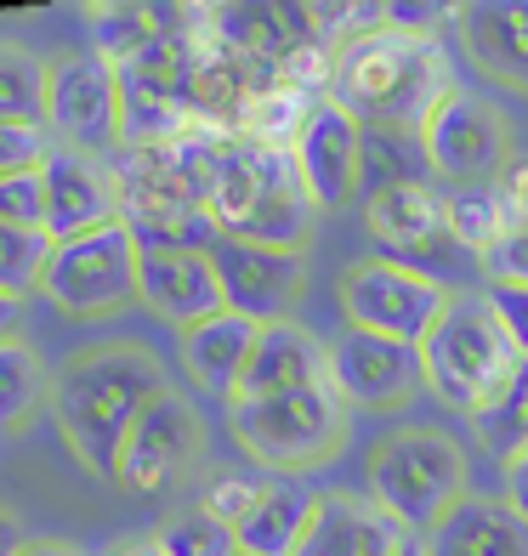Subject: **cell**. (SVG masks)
I'll list each match as a JSON object with an SVG mask.
<instances>
[{"label":"cell","instance_id":"1","mask_svg":"<svg viewBox=\"0 0 528 556\" xmlns=\"http://www.w3.org/2000/svg\"><path fill=\"white\" fill-rule=\"evenodd\" d=\"M165 392V375L154 364V352L142 346H97L80 364L63 369V381L52 387V415L63 443L86 460L97 477H120V454L142 409Z\"/></svg>","mask_w":528,"mask_h":556},{"label":"cell","instance_id":"2","mask_svg":"<svg viewBox=\"0 0 528 556\" xmlns=\"http://www.w3.org/2000/svg\"><path fill=\"white\" fill-rule=\"evenodd\" d=\"M455 91L449 68L438 58L432 40L410 35H364L359 46H347V58L336 63V109H347L359 125H381V131H410L420 137L426 119L438 114V103Z\"/></svg>","mask_w":528,"mask_h":556},{"label":"cell","instance_id":"3","mask_svg":"<svg viewBox=\"0 0 528 556\" xmlns=\"http://www.w3.org/2000/svg\"><path fill=\"white\" fill-rule=\"evenodd\" d=\"M426 358V387H432L449 409H489V403L512 387V375L523 369V352L506 336L500 313L489 307V295H455L432 324V336L420 341Z\"/></svg>","mask_w":528,"mask_h":556},{"label":"cell","instance_id":"4","mask_svg":"<svg viewBox=\"0 0 528 556\" xmlns=\"http://www.w3.org/2000/svg\"><path fill=\"white\" fill-rule=\"evenodd\" d=\"M369 500L404 528V534H432V528L466 500V454L438 426H398L369 454Z\"/></svg>","mask_w":528,"mask_h":556},{"label":"cell","instance_id":"5","mask_svg":"<svg viewBox=\"0 0 528 556\" xmlns=\"http://www.w3.org/2000/svg\"><path fill=\"white\" fill-rule=\"evenodd\" d=\"M341 387H313V392H279V397H228V426L244 443L250 460L273 471H301L330 460L347 438V409Z\"/></svg>","mask_w":528,"mask_h":556},{"label":"cell","instance_id":"6","mask_svg":"<svg viewBox=\"0 0 528 556\" xmlns=\"http://www.w3.org/2000/svg\"><path fill=\"white\" fill-rule=\"evenodd\" d=\"M449 285L420 267H404L392 256H369L341 278V307L352 330H369V336H392V341H410L420 346L432 336V324L449 307Z\"/></svg>","mask_w":528,"mask_h":556},{"label":"cell","instance_id":"7","mask_svg":"<svg viewBox=\"0 0 528 556\" xmlns=\"http://www.w3.org/2000/svg\"><path fill=\"white\" fill-rule=\"evenodd\" d=\"M46 131L58 148L109 160L125 142V80L109 58L80 52L52 63V86H46Z\"/></svg>","mask_w":528,"mask_h":556},{"label":"cell","instance_id":"8","mask_svg":"<svg viewBox=\"0 0 528 556\" xmlns=\"http://www.w3.org/2000/svg\"><path fill=\"white\" fill-rule=\"evenodd\" d=\"M137 262H142V244L131 227H103V233H86V239H68L52 244V262H46L40 290L58 301L63 313H120L125 301H142L137 295Z\"/></svg>","mask_w":528,"mask_h":556},{"label":"cell","instance_id":"9","mask_svg":"<svg viewBox=\"0 0 528 556\" xmlns=\"http://www.w3.org/2000/svg\"><path fill=\"white\" fill-rule=\"evenodd\" d=\"M211 262H216L228 313L262 324V330L267 324H285V307L301 295V285H307V256H301V250L250 244V239H234V233H222L211 244Z\"/></svg>","mask_w":528,"mask_h":556},{"label":"cell","instance_id":"10","mask_svg":"<svg viewBox=\"0 0 528 556\" xmlns=\"http://www.w3.org/2000/svg\"><path fill=\"white\" fill-rule=\"evenodd\" d=\"M420 148H426L432 176H443V182H455V188H483L500 170V160H506V125H500V114L483 97L449 91L438 103V114L426 119Z\"/></svg>","mask_w":528,"mask_h":556},{"label":"cell","instance_id":"11","mask_svg":"<svg viewBox=\"0 0 528 556\" xmlns=\"http://www.w3.org/2000/svg\"><path fill=\"white\" fill-rule=\"evenodd\" d=\"M40 176H46V233H52V244L103 233V227L125 222V182H120V170H109V160L52 148Z\"/></svg>","mask_w":528,"mask_h":556},{"label":"cell","instance_id":"12","mask_svg":"<svg viewBox=\"0 0 528 556\" xmlns=\"http://www.w3.org/2000/svg\"><path fill=\"white\" fill-rule=\"evenodd\" d=\"M330 375H336V387H341L347 403L392 409V403H410L426 387V358H420V346H410V341L347 330L330 346Z\"/></svg>","mask_w":528,"mask_h":556},{"label":"cell","instance_id":"13","mask_svg":"<svg viewBox=\"0 0 528 556\" xmlns=\"http://www.w3.org/2000/svg\"><path fill=\"white\" fill-rule=\"evenodd\" d=\"M199 460V415L188 397H176L171 387L148 403L142 420L131 426L120 454V483L131 494H154L165 483H176L188 466Z\"/></svg>","mask_w":528,"mask_h":556},{"label":"cell","instance_id":"14","mask_svg":"<svg viewBox=\"0 0 528 556\" xmlns=\"http://www.w3.org/2000/svg\"><path fill=\"white\" fill-rule=\"evenodd\" d=\"M137 295L160 318L183 324V330H193V324H205L216 313H228L211 250H142V262H137Z\"/></svg>","mask_w":528,"mask_h":556},{"label":"cell","instance_id":"15","mask_svg":"<svg viewBox=\"0 0 528 556\" xmlns=\"http://www.w3.org/2000/svg\"><path fill=\"white\" fill-rule=\"evenodd\" d=\"M359 148H364V125L347 109H336V103L313 109L307 131L296 142V170L318 211H336L359 193Z\"/></svg>","mask_w":528,"mask_h":556},{"label":"cell","instance_id":"16","mask_svg":"<svg viewBox=\"0 0 528 556\" xmlns=\"http://www.w3.org/2000/svg\"><path fill=\"white\" fill-rule=\"evenodd\" d=\"M369 233L387 244L392 262H420L426 273V256H438V250H461L455 233H449V211L443 199L426 188V182H404V188H387L369 199Z\"/></svg>","mask_w":528,"mask_h":556},{"label":"cell","instance_id":"17","mask_svg":"<svg viewBox=\"0 0 528 556\" xmlns=\"http://www.w3.org/2000/svg\"><path fill=\"white\" fill-rule=\"evenodd\" d=\"M330 346L318 336H307L301 324H267L262 341H256V358H250L244 381L234 397H279V392H313V387H330Z\"/></svg>","mask_w":528,"mask_h":556},{"label":"cell","instance_id":"18","mask_svg":"<svg viewBox=\"0 0 528 556\" xmlns=\"http://www.w3.org/2000/svg\"><path fill=\"white\" fill-rule=\"evenodd\" d=\"M426 540V556H528V517L512 500L466 494Z\"/></svg>","mask_w":528,"mask_h":556},{"label":"cell","instance_id":"19","mask_svg":"<svg viewBox=\"0 0 528 556\" xmlns=\"http://www.w3.org/2000/svg\"><path fill=\"white\" fill-rule=\"evenodd\" d=\"M256 341H262V324H250L239 313H216L205 324H193V330H183V364L205 392L234 397L250 358H256Z\"/></svg>","mask_w":528,"mask_h":556},{"label":"cell","instance_id":"20","mask_svg":"<svg viewBox=\"0 0 528 556\" xmlns=\"http://www.w3.org/2000/svg\"><path fill=\"white\" fill-rule=\"evenodd\" d=\"M410 534L398 528L375 500H324L318 505V522L307 545H301V556H398V545H404Z\"/></svg>","mask_w":528,"mask_h":556},{"label":"cell","instance_id":"21","mask_svg":"<svg viewBox=\"0 0 528 556\" xmlns=\"http://www.w3.org/2000/svg\"><path fill=\"white\" fill-rule=\"evenodd\" d=\"M318 505H324V494H313L301 477H279V483H267L262 505L239 528L244 556H301V545H307L313 522H318Z\"/></svg>","mask_w":528,"mask_h":556},{"label":"cell","instance_id":"22","mask_svg":"<svg viewBox=\"0 0 528 556\" xmlns=\"http://www.w3.org/2000/svg\"><path fill=\"white\" fill-rule=\"evenodd\" d=\"M461 40L506 86H528V7L517 0H489V7H461Z\"/></svg>","mask_w":528,"mask_h":556},{"label":"cell","instance_id":"23","mask_svg":"<svg viewBox=\"0 0 528 556\" xmlns=\"http://www.w3.org/2000/svg\"><path fill=\"white\" fill-rule=\"evenodd\" d=\"M426 148L410 131H381V125H364V148H359V182L375 193L404 188V182H426Z\"/></svg>","mask_w":528,"mask_h":556},{"label":"cell","instance_id":"24","mask_svg":"<svg viewBox=\"0 0 528 556\" xmlns=\"http://www.w3.org/2000/svg\"><path fill=\"white\" fill-rule=\"evenodd\" d=\"M472 432L483 443V454H494L500 466H512L517 454H528V358L512 375V387L500 392L489 409L472 415Z\"/></svg>","mask_w":528,"mask_h":556},{"label":"cell","instance_id":"25","mask_svg":"<svg viewBox=\"0 0 528 556\" xmlns=\"http://www.w3.org/2000/svg\"><path fill=\"white\" fill-rule=\"evenodd\" d=\"M449 211V233H455V244L466 250V256L483 262L489 250L500 244V233H506V199H500V182H483V188H455L443 199Z\"/></svg>","mask_w":528,"mask_h":556},{"label":"cell","instance_id":"26","mask_svg":"<svg viewBox=\"0 0 528 556\" xmlns=\"http://www.w3.org/2000/svg\"><path fill=\"white\" fill-rule=\"evenodd\" d=\"M46 86H52V63L29 58L23 46H0V119L46 125Z\"/></svg>","mask_w":528,"mask_h":556},{"label":"cell","instance_id":"27","mask_svg":"<svg viewBox=\"0 0 528 556\" xmlns=\"http://www.w3.org/2000/svg\"><path fill=\"white\" fill-rule=\"evenodd\" d=\"M154 551H160V556H244L239 534H234L228 522H216L205 505L176 511L160 534H154Z\"/></svg>","mask_w":528,"mask_h":556},{"label":"cell","instance_id":"28","mask_svg":"<svg viewBox=\"0 0 528 556\" xmlns=\"http://www.w3.org/2000/svg\"><path fill=\"white\" fill-rule=\"evenodd\" d=\"M91 29H97V58L120 68V63H137L160 40V17L142 7H109V12H91Z\"/></svg>","mask_w":528,"mask_h":556},{"label":"cell","instance_id":"29","mask_svg":"<svg viewBox=\"0 0 528 556\" xmlns=\"http://www.w3.org/2000/svg\"><path fill=\"white\" fill-rule=\"evenodd\" d=\"M46 262H52V233H35V227H7V222H0V290H7V295L40 290Z\"/></svg>","mask_w":528,"mask_h":556},{"label":"cell","instance_id":"30","mask_svg":"<svg viewBox=\"0 0 528 556\" xmlns=\"http://www.w3.org/2000/svg\"><path fill=\"white\" fill-rule=\"evenodd\" d=\"M46 397L40 358L23 341H0V426H12Z\"/></svg>","mask_w":528,"mask_h":556},{"label":"cell","instance_id":"31","mask_svg":"<svg viewBox=\"0 0 528 556\" xmlns=\"http://www.w3.org/2000/svg\"><path fill=\"white\" fill-rule=\"evenodd\" d=\"M0 222L46 233V176H40V170L0 176Z\"/></svg>","mask_w":528,"mask_h":556},{"label":"cell","instance_id":"32","mask_svg":"<svg viewBox=\"0 0 528 556\" xmlns=\"http://www.w3.org/2000/svg\"><path fill=\"white\" fill-rule=\"evenodd\" d=\"M52 148H58V142H52V131H46V125H17V119H0V176L40 170Z\"/></svg>","mask_w":528,"mask_h":556},{"label":"cell","instance_id":"33","mask_svg":"<svg viewBox=\"0 0 528 556\" xmlns=\"http://www.w3.org/2000/svg\"><path fill=\"white\" fill-rule=\"evenodd\" d=\"M262 494H267V483H250V477H216L211 494H205V511L239 534V528L250 522V511L262 505Z\"/></svg>","mask_w":528,"mask_h":556},{"label":"cell","instance_id":"34","mask_svg":"<svg viewBox=\"0 0 528 556\" xmlns=\"http://www.w3.org/2000/svg\"><path fill=\"white\" fill-rule=\"evenodd\" d=\"M483 273H489V285H523L528 290V227L506 222L500 244L483 256Z\"/></svg>","mask_w":528,"mask_h":556},{"label":"cell","instance_id":"35","mask_svg":"<svg viewBox=\"0 0 528 556\" xmlns=\"http://www.w3.org/2000/svg\"><path fill=\"white\" fill-rule=\"evenodd\" d=\"M489 307L500 313V324H506V336L517 341V352L528 358V290L523 285H489Z\"/></svg>","mask_w":528,"mask_h":556},{"label":"cell","instance_id":"36","mask_svg":"<svg viewBox=\"0 0 528 556\" xmlns=\"http://www.w3.org/2000/svg\"><path fill=\"white\" fill-rule=\"evenodd\" d=\"M461 7H387V29H410V40H432L426 29H438V23H455Z\"/></svg>","mask_w":528,"mask_h":556},{"label":"cell","instance_id":"37","mask_svg":"<svg viewBox=\"0 0 528 556\" xmlns=\"http://www.w3.org/2000/svg\"><path fill=\"white\" fill-rule=\"evenodd\" d=\"M500 199H506V222L528 227V165H512L500 176Z\"/></svg>","mask_w":528,"mask_h":556},{"label":"cell","instance_id":"38","mask_svg":"<svg viewBox=\"0 0 528 556\" xmlns=\"http://www.w3.org/2000/svg\"><path fill=\"white\" fill-rule=\"evenodd\" d=\"M506 500L528 517V454H517V460L506 466Z\"/></svg>","mask_w":528,"mask_h":556},{"label":"cell","instance_id":"39","mask_svg":"<svg viewBox=\"0 0 528 556\" xmlns=\"http://www.w3.org/2000/svg\"><path fill=\"white\" fill-rule=\"evenodd\" d=\"M29 551V540H23V522L12 511H0V556H23Z\"/></svg>","mask_w":528,"mask_h":556},{"label":"cell","instance_id":"40","mask_svg":"<svg viewBox=\"0 0 528 556\" xmlns=\"http://www.w3.org/2000/svg\"><path fill=\"white\" fill-rule=\"evenodd\" d=\"M12 324H17V295L0 290V341H12Z\"/></svg>","mask_w":528,"mask_h":556},{"label":"cell","instance_id":"41","mask_svg":"<svg viewBox=\"0 0 528 556\" xmlns=\"http://www.w3.org/2000/svg\"><path fill=\"white\" fill-rule=\"evenodd\" d=\"M23 556H86V551H74V545H52V540H40V545H29Z\"/></svg>","mask_w":528,"mask_h":556},{"label":"cell","instance_id":"42","mask_svg":"<svg viewBox=\"0 0 528 556\" xmlns=\"http://www.w3.org/2000/svg\"><path fill=\"white\" fill-rule=\"evenodd\" d=\"M398 556H426V540H420V534H410L404 545H398Z\"/></svg>","mask_w":528,"mask_h":556},{"label":"cell","instance_id":"43","mask_svg":"<svg viewBox=\"0 0 528 556\" xmlns=\"http://www.w3.org/2000/svg\"><path fill=\"white\" fill-rule=\"evenodd\" d=\"M120 556H160L154 545H131V551H120Z\"/></svg>","mask_w":528,"mask_h":556}]
</instances>
